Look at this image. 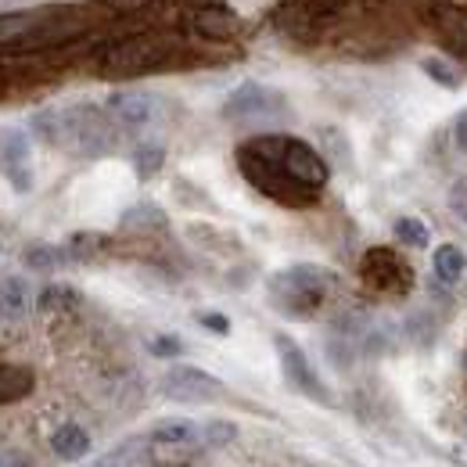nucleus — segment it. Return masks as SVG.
I'll use <instances>...</instances> for the list:
<instances>
[{
    "label": "nucleus",
    "mask_w": 467,
    "mask_h": 467,
    "mask_svg": "<svg viewBox=\"0 0 467 467\" xmlns=\"http://www.w3.org/2000/svg\"><path fill=\"white\" fill-rule=\"evenodd\" d=\"M237 170H241V176H244L259 194H266L270 202L288 205V209H306V205H313L317 194H320V191L302 187V183L292 180L274 159H263V155H255V151L244 148V144L237 148Z\"/></svg>",
    "instance_id": "nucleus-3"
},
{
    "label": "nucleus",
    "mask_w": 467,
    "mask_h": 467,
    "mask_svg": "<svg viewBox=\"0 0 467 467\" xmlns=\"http://www.w3.org/2000/svg\"><path fill=\"white\" fill-rule=\"evenodd\" d=\"M453 137H457V148L467 151V109L457 116V122H453Z\"/></svg>",
    "instance_id": "nucleus-32"
},
{
    "label": "nucleus",
    "mask_w": 467,
    "mask_h": 467,
    "mask_svg": "<svg viewBox=\"0 0 467 467\" xmlns=\"http://www.w3.org/2000/svg\"><path fill=\"white\" fill-rule=\"evenodd\" d=\"M4 90H7V83H4V76H0V98H4Z\"/></svg>",
    "instance_id": "nucleus-37"
},
{
    "label": "nucleus",
    "mask_w": 467,
    "mask_h": 467,
    "mask_svg": "<svg viewBox=\"0 0 467 467\" xmlns=\"http://www.w3.org/2000/svg\"><path fill=\"white\" fill-rule=\"evenodd\" d=\"M112 4H116L119 11H140L148 0H112Z\"/></svg>",
    "instance_id": "nucleus-34"
},
{
    "label": "nucleus",
    "mask_w": 467,
    "mask_h": 467,
    "mask_svg": "<svg viewBox=\"0 0 467 467\" xmlns=\"http://www.w3.org/2000/svg\"><path fill=\"white\" fill-rule=\"evenodd\" d=\"M431 266H435V277L442 285H457L467 274V255L457 244H439L435 255H431Z\"/></svg>",
    "instance_id": "nucleus-18"
},
{
    "label": "nucleus",
    "mask_w": 467,
    "mask_h": 467,
    "mask_svg": "<svg viewBox=\"0 0 467 467\" xmlns=\"http://www.w3.org/2000/svg\"><path fill=\"white\" fill-rule=\"evenodd\" d=\"M22 263L29 266V270H40V274H47V270H58L68 263V255H65V244H29L26 252H22Z\"/></svg>",
    "instance_id": "nucleus-22"
},
{
    "label": "nucleus",
    "mask_w": 467,
    "mask_h": 467,
    "mask_svg": "<svg viewBox=\"0 0 467 467\" xmlns=\"http://www.w3.org/2000/svg\"><path fill=\"white\" fill-rule=\"evenodd\" d=\"M191 4H194V11L198 7H220V0H191Z\"/></svg>",
    "instance_id": "nucleus-35"
},
{
    "label": "nucleus",
    "mask_w": 467,
    "mask_h": 467,
    "mask_svg": "<svg viewBox=\"0 0 467 467\" xmlns=\"http://www.w3.org/2000/svg\"><path fill=\"white\" fill-rule=\"evenodd\" d=\"M61 116H65V140L61 144L72 148L76 155L94 159V155H105L112 148L116 133H112V126H109V119H105L101 109L79 105V109H68Z\"/></svg>",
    "instance_id": "nucleus-5"
},
{
    "label": "nucleus",
    "mask_w": 467,
    "mask_h": 467,
    "mask_svg": "<svg viewBox=\"0 0 467 467\" xmlns=\"http://www.w3.org/2000/svg\"><path fill=\"white\" fill-rule=\"evenodd\" d=\"M51 450L61 461H83L90 453V435L79 424H61L58 431L51 435Z\"/></svg>",
    "instance_id": "nucleus-16"
},
{
    "label": "nucleus",
    "mask_w": 467,
    "mask_h": 467,
    "mask_svg": "<svg viewBox=\"0 0 467 467\" xmlns=\"http://www.w3.org/2000/svg\"><path fill=\"white\" fill-rule=\"evenodd\" d=\"M29 126H33V133H36L44 144H61V140H65V116L55 112V109L36 112V116L29 119Z\"/></svg>",
    "instance_id": "nucleus-24"
},
{
    "label": "nucleus",
    "mask_w": 467,
    "mask_h": 467,
    "mask_svg": "<svg viewBox=\"0 0 467 467\" xmlns=\"http://www.w3.org/2000/svg\"><path fill=\"white\" fill-rule=\"evenodd\" d=\"M198 324L213 335H231V320L223 313H198Z\"/></svg>",
    "instance_id": "nucleus-30"
},
{
    "label": "nucleus",
    "mask_w": 467,
    "mask_h": 467,
    "mask_svg": "<svg viewBox=\"0 0 467 467\" xmlns=\"http://www.w3.org/2000/svg\"><path fill=\"white\" fill-rule=\"evenodd\" d=\"M98 467H112V464H98Z\"/></svg>",
    "instance_id": "nucleus-38"
},
{
    "label": "nucleus",
    "mask_w": 467,
    "mask_h": 467,
    "mask_svg": "<svg viewBox=\"0 0 467 467\" xmlns=\"http://www.w3.org/2000/svg\"><path fill=\"white\" fill-rule=\"evenodd\" d=\"M281 109V98L259 83H241L227 98L223 105V119L231 122H248V119H263V116H274Z\"/></svg>",
    "instance_id": "nucleus-10"
},
{
    "label": "nucleus",
    "mask_w": 467,
    "mask_h": 467,
    "mask_svg": "<svg viewBox=\"0 0 467 467\" xmlns=\"http://www.w3.org/2000/svg\"><path fill=\"white\" fill-rule=\"evenodd\" d=\"M105 244H109L105 234L79 231L65 241V255H68V263H90V259H98L105 252Z\"/></svg>",
    "instance_id": "nucleus-21"
},
{
    "label": "nucleus",
    "mask_w": 467,
    "mask_h": 467,
    "mask_svg": "<svg viewBox=\"0 0 467 467\" xmlns=\"http://www.w3.org/2000/svg\"><path fill=\"white\" fill-rule=\"evenodd\" d=\"M191 29H194L202 40L223 44V40H234V36L241 33V22H237V15H231L227 7H198L194 18H191Z\"/></svg>",
    "instance_id": "nucleus-12"
},
{
    "label": "nucleus",
    "mask_w": 467,
    "mask_h": 467,
    "mask_svg": "<svg viewBox=\"0 0 467 467\" xmlns=\"http://www.w3.org/2000/svg\"><path fill=\"white\" fill-rule=\"evenodd\" d=\"M47 18V11L33 7V11H7L0 15V44H22L40 22Z\"/></svg>",
    "instance_id": "nucleus-15"
},
{
    "label": "nucleus",
    "mask_w": 467,
    "mask_h": 467,
    "mask_svg": "<svg viewBox=\"0 0 467 467\" xmlns=\"http://www.w3.org/2000/svg\"><path fill=\"white\" fill-rule=\"evenodd\" d=\"M274 346H277V356H281V370H285V378H288V385H292L295 392L309 396V400L320 403V407H331L327 385H324L320 374L313 370L309 356L298 349V342H292L288 335H274Z\"/></svg>",
    "instance_id": "nucleus-6"
},
{
    "label": "nucleus",
    "mask_w": 467,
    "mask_h": 467,
    "mask_svg": "<svg viewBox=\"0 0 467 467\" xmlns=\"http://www.w3.org/2000/svg\"><path fill=\"white\" fill-rule=\"evenodd\" d=\"M244 148H252V151L263 155V159H274L285 173L292 176V180H298L302 187H309V191H324L327 180H331V166L324 162V155L313 151V148H309L306 140H298V137L263 133V137L244 140Z\"/></svg>",
    "instance_id": "nucleus-2"
},
{
    "label": "nucleus",
    "mask_w": 467,
    "mask_h": 467,
    "mask_svg": "<svg viewBox=\"0 0 467 467\" xmlns=\"http://www.w3.org/2000/svg\"><path fill=\"white\" fill-rule=\"evenodd\" d=\"M162 396L173 400V403H213V400L223 396V381L213 378V374L202 370V367L180 363V367H173V370L162 378Z\"/></svg>",
    "instance_id": "nucleus-7"
},
{
    "label": "nucleus",
    "mask_w": 467,
    "mask_h": 467,
    "mask_svg": "<svg viewBox=\"0 0 467 467\" xmlns=\"http://www.w3.org/2000/svg\"><path fill=\"white\" fill-rule=\"evenodd\" d=\"M166 223H170V216H166L155 202H140V205L126 209L122 220H119L122 231H162Z\"/></svg>",
    "instance_id": "nucleus-19"
},
{
    "label": "nucleus",
    "mask_w": 467,
    "mask_h": 467,
    "mask_svg": "<svg viewBox=\"0 0 467 467\" xmlns=\"http://www.w3.org/2000/svg\"><path fill=\"white\" fill-rule=\"evenodd\" d=\"M29 313V285L22 277H7L0 281V320L15 324Z\"/></svg>",
    "instance_id": "nucleus-14"
},
{
    "label": "nucleus",
    "mask_w": 467,
    "mask_h": 467,
    "mask_svg": "<svg viewBox=\"0 0 467 467\" xmlns=\"http://www.w3.org/2000/svg\"><path fill=\"white\" fill-rule=\"evenodd\" d=\"M335 285H338V277L327 266L295 263L288 270L270 274L266 295H270V306L281 317H288V320H309V317H317V309L324 306V298L331 295Z\"/></svg>",
    "instance_id": "nucleus-1"
},
{
    "label": "nucleus",
    "mask_w": 467,
    "mask_h": 467,
    "mask_svg": "<svg viewBox=\"0 0 467 467\" xmlns=\"http://www.w3.org/2000/svg\"><path fill=\"white\" fill-rule=\"evenodd\" d=\"M33 385H36V378H33L29 367H7V363H0V407L26 400L33 392Z\"/></svg>",
    "instance_id": "nucleus-17"
},
{
    "label": "nucleus",
    "mask_w": 467,
    "mask_h": 467,
    "mask_svg": "<svg viewBox=\"0 0 467 467\" xmlns=\"http://www.w3.org/2000/svg\"><path fill=\"white\" fill-rule=\"evenodd\" d=\"M359 274L370 288L378 292H392V295H403L413 285V270L407 263L392 252V248H370L359 263Z\"/></svg>",
    "instance_id": "nucleus-8"
},
{
    "label": "nucleus",
    "mask_w": 467,
    "mask_h": 467,
    "mask_svg": "<svg viewBox=\"0 0 467 467\" xmlns=\"http://www.w3.org/2000/svg\"><path fill=\"white\" fill-rule=\"evenodd\" d=\"M36 306H40V313H68L79 306V292L68 285H47L36 298Z\"/></svg>",
    "instance_id": "nucleus-23"
},
{
    "label": "nucleus",
    "mask_w": 467,
    "mask_h": 467,
    "mask_svg": "<svg viewBox=\"0 0 467 467\" xmlns=\"http://www.w3.org/2000/svg\"><path fill=\"white\" fill-rule=\"evenodd\" d=\"M237 439V424L234 420H209L205 428H202V442L205 446H227V442H234Z\"/></svg>",
    "instance_id": "nucleus-27"
},
{
    "label": "nucleus",
    "mask_w": 467,
    "mask_h": 467,
    "mask_svg": "<svg viewBox=\"0 0 467 467\" xmlns=\"http://www.w3.org/2000/svg\"><path fill=\"white\" fill-rule=\"evenodd\" d=\"M420 68L439 83V87H450V90H457L461 87V76L453 72V65L450 61H442V58H424L420 61Z\"/></svg>",
    "instance_id": "nucleus-28"
},
{
    "label": "nucleus",
    "mask_w": 467,
    "mask_h": 467,
    "mask_svg": "<svg viewBox=\"0 0 467 467\" xmlns=\"http://www.w3.org/2000/svg\"><path fill=\"white\" fill-rule=\"evenodd\" d=\"M90 22L83 15H58V11H47V18L22 40L26 51H47V47H61V44H72L79 36H87Z\"/></svg>",
    "instance_id": "nucleus-9"
},
{
    "label": "nucleus",
    "mask_w": 467,
    "mask_h": 467,
    "mask_svg": "<svg viewBox=\"0 0 467 467\" xmlns=\"http://www.w3.org/2000/svg\"><path fill=\"white\" fill-rule=\"evenodd\" d=\"M4 166H7V180L15 191H33V173H29V137L26 133H7L4 140Z\"/></svg>",
    "instance_id": "nucleus-13"
},
{
    "label": "nucleus",
    "mask_w": 467,
    "mask_h": 467,
    "mask_svg": "<svg viewBox=\"0 0 467 467\" xmlns=\"http://www.w3.org/2000/svg\"><path fill=\"white\" fill-rule=\"evenodd\" d=\"M166 162V148L162 144H140L133 151V170H137V180H151V176L162 170Z\"/></svg>",
    "instance_id": "nucleus-25"
},
{
    "label": "nucleus",
    "mask_w": 467,
    "mask_h": 467,
    "mask_svg": "<svg viewBox=\"0 0 467 467\" xmlns=\"http://www.w3.org/2000/svg\"><path fill=\"white\" fill-rule=\"evenodd\" d=\"M173 58V44L166 36H155V33H137V36H126L116 40L105 55H101V76H140V72H155L162 68L166 61Z\"/></svg>",
    "instance_id": "nucleus-4"
},
{
    "label": "nucleus",
    "mask_w": 467,
    "mask_h": 467,
    "mask_svg": "<svg viewBox=\"0 0 467 467\" xmlns=\"http://www.w3.org/2000/svg\"><path fill=\"white\" fill-rule=\"evenodd\" d=\"M396 237H400L407 248H428L431 231H428V223L417 220V216H400V220H396Z\"/></svg>",
    "instance_id": "nucleus-26"
},
{
    "label": "nucleus",
    "mask_w": 467,
    "mask_h": 467,
    "mask_svg": "<svg viewBox=\"0 0 467 467\" xmlns=\"http://www.w3.org/2000/svg\"><path fill=\"white\" fill-rule=\"evenodd\" d=\"M435 29H439V36H442L461 58H467V15L464 11H439V15H435Z\"/></svg>",
    "instance_id": "nucleus-20"
},
{
    "label": "nucleus",
    "mask_w": 467,
    "mask_h": 467,
    "mask_svg": "<svg viewBox=\"0 0 467 467\" xmlns=\"http://www.w3.org/2000/svg\"><path fill=\"white\" fill-rule=\"evenodd\" d=\"M450 205L461 213V220H467V183H457V187L450 191Z\"/></svg>",
    "instance_id": "nucleus-31"
},
{
    "label": "nucleus",
    "mask_w": 467,
    "mask_h": 467,
    "mask_svg": "<svg viewBox=\"0 0 467 467\" xmlns=\"http://www.w3.org/2000/svg\"><path fill=\"white\" fill-rule=\"evenodd\" d=\"M309 4H317V7H338L342 0H309Z\"/></svg>",
    "instance_id": "nucleus-36"
},
{
    "label": "nucleus",
    "mask_w": 467,
    "mask_h": 467,
    "mask_svg": "<svg viewBox=\"0 0 467 467\" xmlns=\"http://www.w3.org/2000/svg\"><path fill=\"white\" fill-rule=\"evenodd\" d=\"M109 112L122 126H148L155 116V98L144 90H116V94H109Z\"/></svg>",
    "instance_id": "nucleus-11"
},
{
    "label": "nucleus",
    "mask_w": 467,
    "mask_h": 467,
    "mask_svg": "<svg viewBox=\"0 0 467 467\" xmlns=\"http://www.w3.org/2000/svg\"><path fill=\"white\" fill-rule=\"evenodd\" d=\"M148 349H151V356L173 359V356H180V352H183V342H180L176 335H159V338H151V342H148Z\"/></svg>",
    "instance_id": "nucleus-29"
},
{
    "label": "nucleus",
    "mask_w": 467,
    "mask_h": 467,
    "mask_svg": "<svg viewBox=\"0 0 467 467\" xmlns=\"http://www.w3.org/2000/svg\"><path fill=\"white\" fill-rule=\"evenodd\" d=\"M0 467H33V461L26 457V453H0Z\"/></svg>",
    "instance_id": "nucleus-33"
}]
</instances>
